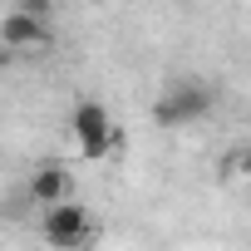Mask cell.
Returning <instances> with one entry per match:
<instances>
[{"instance_id": "cell-1", "label": "cell", "mask_w": 251, "mask_h": 251, "mask_svg": "<svg viewBox=\"0 0 251 251\" xmlns=\"http://www.w3.org/2000/svg\"><path fill=\"white\" fill-rule=\"evenodd\" d=\"M217 103V89L207 79H173L158 99H153V123L158 128H187V123H202Z\"/></svg>"}, {"instance_id": "cell-2", "label": "cell", "mask_w": 251, "mask_h": 251, "mask_svg": "<svg viewBox=\"0 0 251 251\" xmlns=\"http://www.w3.org/2000/svg\"><path fill=\"white\" fill-rule=\"evenodd\" d=\"M40 236H45L50 251H84L94 241V212L84 202L40 207Z\"/></svg>"}, {"instance_id": "cell-3", "label": "cell", "mask_w": 251, "mask_h": 251, "mask_svg": "<svg viewBox=\"0 0 251 251\" xmlns=\"http://www.w3.org/2000/svg\"><path fill=\"white\" fill-rule=\"evenodd\" d=\"M69 133L79 143V158H89V163H99L118 148V128H113V118L99 99H79L69 108Z\"/></svg>"}, {"instance_id": "cell-4", "label": "cell", "mask_w": 251, "mask_h": 251, "mask_svg": "<svg viewBox=\"0 0 251 251\" xmlns=\"http://www.w3.org/2000/svg\"><path fill=\"white\" fill-rule=\"evenodd\" d=\"M0 45L5 50H40L50 45V20H45V0H25L0 20Z\"/></svg>"}, {"instance_id": "cell-5", "label": "cell", "mask_w": 251, "mask_h": 251, "mask_svg": "<svg viewBox=\"0 0 251 251\" xmlns=\"http://www.w3.org/2000/svg\"><path fill=\"white\" fill-rule=\"evenodd\" d=\"M25 192H30V202H40V207H59V202H74V177H69V168L45 163V168L30 173Z\"/></svg>"}, {"instance_id": "cell-6", "label": "cell", "mask_w": 251, "mask_h": 251, "mask_svg": "<svg viewBox=\"0 0 251 251\" xmlns=\"http://www.w3.org/2000/svg\"><path fill=\"white\" fill-rule=\"evenodd\" d=\"M241 182H246V197H251V168H246V173H241Z\"/></svg>"}]
</instances>
